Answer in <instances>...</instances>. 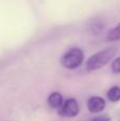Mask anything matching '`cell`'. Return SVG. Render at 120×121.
<instances>
[{"label":"cell","instance_id":"obj_1","mask_svg":"<svg viewBox=\"0 0 120 121\" xmlns=\"http://www.w3.org/2000/svg\"><path fill=\"white\" fill-rule=\"evenodd\" d=\"M117 50H118V48L116 46H112L91 55L86 62V70L96 71L103 68L114 59V56L117 53Z\"/></svg>","mask_w":120,"mask_h":121},{"label":"cell","instance_id":"obj_2","mask_svg":"<svg viewBox=\"0 0 120 121\" xmlns=\"http://www.w3.org/2000/svg\"><path fill=\"white\" fill-rule=\"evenodd\" d=\"M84 60V52L80 48H71L62 56L61 64L68 70L77 69L82 65Z\"/></svg>","mask_w":120,"mask_h":121},{"label":"cell","instance_id":"obj_3","mask_svg":"<svg viewBox=\"0 0 120 121\" xmlns=\"http://www.w3.org/2000/svg\"><path fill=\"white\" fill-rule=\"evenodd\" d=\"M80 112V106L79 103L76 99L73 98H69L67 100L64 101L62 107L59 109L57 114L62 117H66V118H72L76 117Z\"/></svg>","mask_w":120,"mask_h":121},{"label":"cell","instance_id":"obj_4","mask_svg":"<svg viewBox=\"0 0 120 121\" xmlns=\"http://www.w3.org/2000/svg\"><path fill=\"white\" fill-rule=\"evenodd\" d=\"M105 106H106V102L102 97L93 96L87 100V108L93 114H98L100 112L104 111Z\"/></svg>","mask_w":120,"mask_h":121},{"label":"cell","instance_id":"obj_5","mask_svg":"<svg viewBox=\"0 0 120 121\" xmlns=\"http://www.w3.org/2000/svg\"><path fill=\"white\" fill-rule=\"evenodd\" d=\"M63 103H64V99H63V96L61 95V92L53 91L49 95L48 104L50 105L52 108L60 109L62 107V105H63Z\"/></svg>","mask_w":120,"mask_h":121},{"label":"cell","instance_id":"obj_6","mask_svg":"<svg viewBox=\"0 0 120 121\" xmlns=\"http://www.w3.org/2000/svg\"><path fill=\"white\" fill-rule=\"evenodd\" d=\"M107 99L111 102H118L120 101V86H113L107 91Z\"/></svg>","mask_w":120,"mask_h":121},{"label":"cell","instance_id":"obj_7","mask_svg":"<svg viewBox=\"0 0 120 121\" xmlns=\"http://www.w3.org/2000/svg\"><path fill=\"white\" fill-rule=\"evenodd\" d=\"M106 40H108V42L120 40V22L108 32V34L106 35Z\"/></svg>","mask_w":120,"mask_h":121},{"label":"cell","instance_id":"obj_8","mask_svg":"<svg viewBox=\"0 0 120 121\" xmlns=\"http://www.w3.org/2000/svg\"><path fill=\"white\" fill-rule=\"evenodd\" d=\"M89 121H112V118L108 115H100V116H96L93 119H90Z\"/></svg>","mask_w":120,"mask_h":121}]
</instances>
